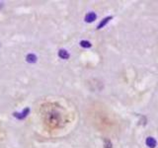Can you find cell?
<instances>
[{"label":"cell","mask_w":158,"mask_h":148,"mask_svg":"<svg viewBox=\"0 0 158 148\" xmlns=\"http://www.w3.org/2000/svg\"><path fill=\"white\" fill-rule=\"evenodd\" d=\"M42 120L44 125L51 130L61 128L67 122L65 110L56 103H46L41 107Z\"/></svg>","instance_id":"1"},{"label":"cell","mask_w":158,"mask_h":148,"mask_svg":"<svg viewBox=\"0 0 158 148\" xmlns=\"http://www.w3.org/2000/svg\"><path fill=\"white\" fill-rule=\"evenodd\" d=\"M80 46L84 48H89V47H91L92 44L90 43V42H88V41H81Z\"/></svg>","instance_id":"6"},{"label":"cell","mask_w":158,"mask_h":148,"mask_svg":"<svg viewBox=\"0 0 158 148\" xmlns=\"http://www.w3.org/2000/svg\"><path fill=\"white\" fill-rule=\"evenodd\" d=\"M58 56L62 59H68L69 53L65 51V49H60V51H58Z\"/></svg>","instance_id":"5"},{"label":"cell","mask_w":158,"mask_h":148,"mask_svg":"<svg viewBox=\"0 0 158 148\" xmlns=\"http://www.w3.org/2000/svg\"><path fill=\"white\" fill-rule=\"evenodd\" d=\"M145 143H146V145L149 148H155L156 144H157L156 140L153 137H147L146 140H145Z\"/></svg>","instance_id":"4"},{"label":"cell","mask_w":158,"mask_h":148,"mask_svg":"<svg viewBox=\"0 0 158 148\" xmlns=\"http://www.w3.org/2000/svg\"><path fill=\"white\" fill-rule=\"evenodd\" d=\"M113 19V17L112 16H109V17H106V18H104L102 21L99 23V25H98V27H97V29L98 30H100V29H102V28H104L106 26V25L111 21V20Z\"/></svg>","instance_id":"3"},{"label":"cell","mask_w":158,"mask_h":148,"mask_svg":"<svg viewBox=\"0 0 158 148\" xmlns=\"http://www.w3.org/2000/svg\"><path fill=\"white\" fill-rule=\"evenodd\" d=\"M96 19H97L96 13L89 12L88 14H86V16H85V22H87V23H92V22L95 21Z\"/></svg>","instance_id":"2"},{"label":"cell","mask_w":158,"mask_h":148,"mask_svg":"<svg viewBox=\"0 0 158 148\" xmlns=\"http://www.w3.org/2000/svg\"><path fill=\"white\" fill-rule=\"evenodd\" d=\"M104 146H105V148H112L113 144L110 139H107V138H105V140H104Z\"/></svg>","instance_id":"7"},{"label":"cell","mask_w":158,"mask_h":148,"mask_svg":"<svg viewBox=\"0 0 158 148\" xmlns=\"http://www.w3.org/2000/svg\"><path fill=\"white\" fill-rule=\"evenodd\" d=\"M36 56H34V54H29V56H27V60L29 61V62H35L36 61Z\"/></svg>","instance_id":"8"}]
</instances>
